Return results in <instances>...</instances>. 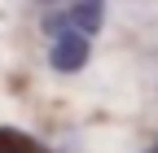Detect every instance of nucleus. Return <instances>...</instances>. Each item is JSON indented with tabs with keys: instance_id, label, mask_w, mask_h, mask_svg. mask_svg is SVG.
<instances>
[{
	"instance_id": "obj_3",
	"label": "nucleus",
	"mask_w": 158,
	"mask_h": 153,
	"mask_svg": "<svg viewBox=\"0 0 158 153\" xmlns=\"http://www.w3.org/2000/svg\"><path fill=\"white\" fill-rule=\"evenodd\" d=\"M145 153H158V140H154V144H149V149H145Z\"/></svg>"
},
{
	"instance_id": "obj_1",
	"label": "nucleus",
	"mask_w": 158,
	"mask_h": 153,
	"mask_svg": "<svg viewBox=\"0 0 158 153\" xmlns=\"http://www.w3.org/2000/svg\"><path fill=\"white\" fill-rule=\"evenodd\" d=\"M88 57H92V40L88 35H79V31H62L53 40V48H48V66L57 70V74H79L88 66Z\"/></svg>"
},
{
	"instance_id": "obj_2",
	"label": "nucleus",
	"mask_w": 158,
	"mask_h": 153,
	"mask_svg": "<svg viewBox=\"0 0 158 153\" xmlns=\"http://www.w3.org/2000/svg\"><path fill=\"white\" fill-rule=\"evenodd\" d=\"M0 153H48V149L18 127H0Z\"/></svg>"
}]
</instances>
